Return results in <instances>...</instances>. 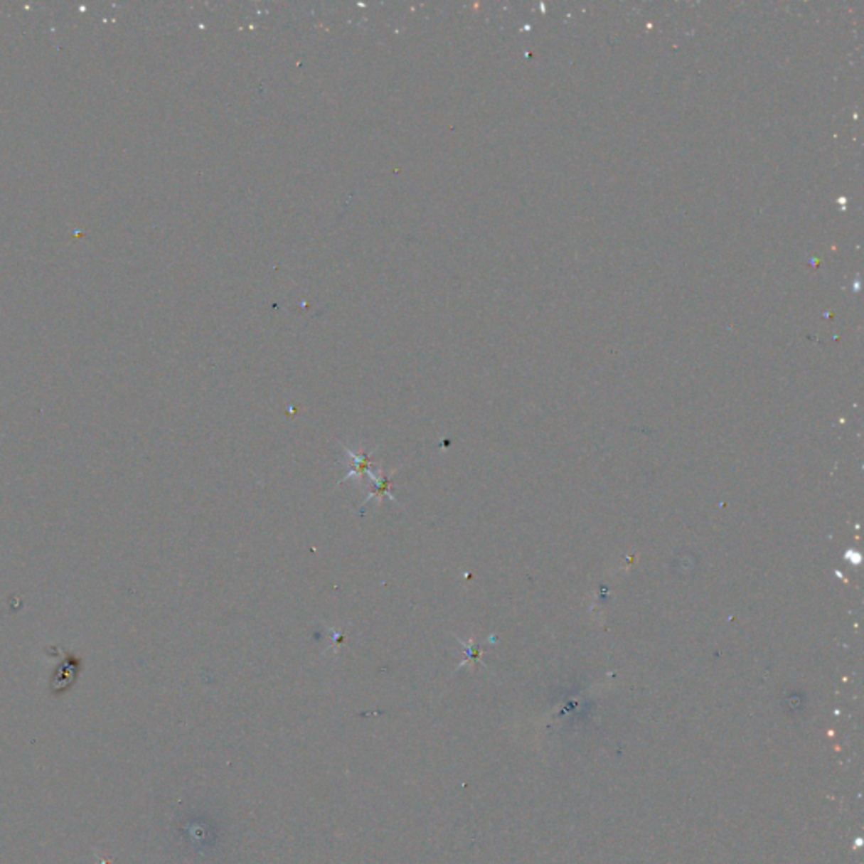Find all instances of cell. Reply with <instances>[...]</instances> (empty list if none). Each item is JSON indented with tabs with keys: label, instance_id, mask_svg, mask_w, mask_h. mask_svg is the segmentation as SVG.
<instances>
[{
	"label": "cell",
	"instance_id": "2",
	"mask_svg": "<svg viewBox=\"0 0 864 864\" xmlns=\"http://www.w3.org/2000/svg\"><path fill=\"white\" fill-rule=\"evenodd\" d=\"M341 447H343V451H345L346 454L350 456V458L353 459V464H351L350 471H348L345 474V476L339 479L338 485H341L343 481H348V479L353 478V476H356V478L360 479V478H363V474H368L370 471H372V469H370V466H372V463H373V451H368V452H365V451H361V449L355 451V449H351V447H348L345 444H341Z\"/></svg>",
	"mask_w": 864,
	"mask_h": 864
},
{
	"label": "cell",
	"instance_id": "3",
	"mask_svg": "<svg viewBox=\"0 0 864 864\" xmlns=\"http://www.w3.org/2000/svg\"><path fill=\"white\" fill-rule=\"evenodd\" d=\"M459 644H463V645H464V649H466V657H464L463 662H461L459 667H463V665H464L466 662H468V660H473V658H474V660H479V657H481V655H479V654H481V651H479V650L476 649V646H474V644H473L471 640H468V641H461V640H459Z\"/></svg>",
	"mask_w": 864,
	"mask_h": 864
},
{
	"label": "cell",
	"instance_id": "1",
	"mask_svg": "<svg viewBox=\"0 0 864 864\" xmlns=\"http://www.w3.org/2000/svg\"><path fill=\"white\" fill-rule=\"evenodd\" d=\"M399 469L400 468H393L392 471L385 473V469L380 468L377 474L370 471L368 473V478H370V481H372V488H370V491H368V495H366L363 505L368 503V501H372L373 498L383 500V498H385V496H387V498H390L392 501H395V503H399V500H397L395 496L392 495V491H390L392 479H393V476H395L397 473H399Z\"/></svg>",
	"mask_w": 864,
	"mask_h": 864
},
{
	"label": "cell",
	"instance_id": "4",
	"mask_svg": "<svg viewBox=\"0 0 864 864\" xmlns=\"http://www.w3.org/2000/svg\"><path fill=\"white\" fill-rule=\"evenodd\" d=\"M345 641H346L345 633H338V631L333 630V644H331V646H329V649H338V646H343V645H345Z\"/></svg>",
	"mask_w": 864,
	"mask_h": 864
}]
</instances>
